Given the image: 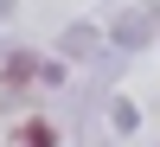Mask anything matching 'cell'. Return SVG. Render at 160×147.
<instances>
[{"label": "cell", "instance_id": "6da1fadb", "mask_svg": "<svg viewBox=\"0 0 160 147\" xmlns=\"http://www.w3.org/2000/svg\"><path fill=\"white\" fill-rule=\"evenodd\" d=\"M19 141H26V147H58V141H51V128H45V122H26V128H19Z\"/></svg>", "mask_w": 160, "mask_h": 147}]
</instances>
